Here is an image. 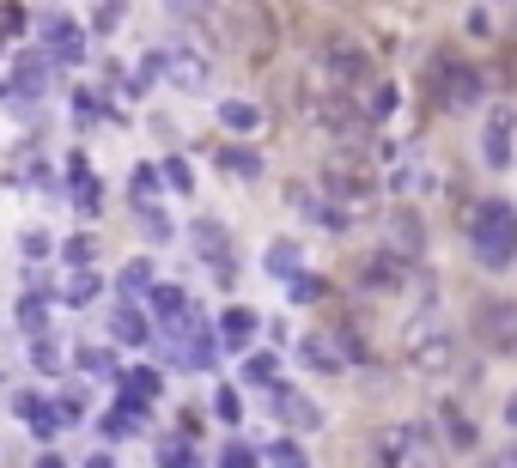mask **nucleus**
Wrapping results in <instances>:
<instances>
[{
  "instance_id": "nucleus-1",
  "label": "nucleus",
  "mask_w": 517,
  "mask_h": 468,
  "mask_svg": "<svg viewBox=\"0 0 517 468\" xmlns=\"http://www.w3.org/2000/svg\"><path fill=\"white\" fill-rule=\"evenodd\" d=\"M469 250L487 262V268H511V256H517V207L511 201H481L475 207V219H469Z\"/></svg>"
},
{
  "instance_id": "nucleus-2",
  "label": "nucleus",
  "mask_w": 517,
  "mask_h": 468,
  "mask_svg": "<svg viewBox=\"0 0 517 468\" xmlns=\"http://www.w3.org/2000/svg\"><path fill=\"white\" fill-rule=\"evenodd\" d=\"M378 468H445V456L420 426H390L378 432Z\"/></svg>"
},
{
  "instance_id": "nucleus-3",
  "label": "nucleus",
  "mask_w": 517,
  "mask_h": 468,
  "mask_svg": "<svg viewBox=\"0 0 517 468\" xmlns=\"http://www.w3.org/2000/svg\"><path fill=\"white\" fill-rule=\"evenodd\" d=\"M317 67L329 73L341 92L372 86V80H378V73H372V55H365V43H353V37H329V43L317 49Z\"/></svg>"
},
{
  "instance_id": "nucleus-4",
  "label": "nucleus",
  "mask_w": 517,
  "mask_h": 468,
  "mask_svg": "<svg viewBox=\"0 0 517 468\" xmlns=\"http://www.w3.org/2000/svg\"><path fill=\"white\" fill-rule=\"evenodd\" d=\"M432 92L445 110H469V104H481V73L463 67L457 55H432Z\"/></svg>"
},
{
  "instance_id": "nucleus-5",
  "label": "nucleus",
  "mask_w": 517,
  "mask_h": 468,
  "mask_svg": "<svg viewBox=\"0 0 517 468\" xmlns=\"http://www.w3.org/2000/svg\"><path fill=\"white\" fill-rule=\"evenodd\" d=\"M475 341L487 353H517V304L511 298H481L475 304Z\"/></svg>"
},
{
  "instance_id": "nucleus-6",
  "label": "nucleus",
  "mask_w": 517,
  "mask_h": 468,
  "mask_svg": "<svg viewBox=\"0 0 517 468\" xmlns=\"http://www.w3.org/2000/svg\"><path fill=\"white\" fill-rule=\"evenodd\" d=\"M189 238H195V250H201V262L213 268V280H219V286H232V280H238V256H232V238H226V225H213V219H195V225H189Z\"/></svg>"
},
{
  "instance_id": "nucleus-7",
  "label": "nucleus",
  "mask_w": 517,
  "mask_h": 468,
  "mask_svg": "<svg viewBox=\"0 0 517 468\" xmlns=\"http://www.w3.org/2000/svg\"><path fill=\"white\" fill-rule=\"evenodd\" d=\"M511 146H517V110L499 104V110H487V128H481V159H487V171H505V165H511Z\"/></svg>"
},
{
  "instance_id": "nucleus-8",
  "label": "nucleus",
  "mask_w": 517,
  "mask_h": 468,
  "mask_svg": "<svg viewBox=\"0 0 517 468\" xmlns=\"http://www.w3.org/2000/svg\"><path fill=\"white\" fill-rule=\"evenodd\" d=\"M323 189L335 201H359L365 189H372V171H365V159H353V152H335V159L323 165Z\"/></svg>"
},
{
  "instance_id": "nucleus-9",
  "label": "nucleus",
  "mask_w": 517,
  "mask_h": 468,
  "mask_svg": "<svg viewBox=\"0 0 517 468\" xmlns=\"http://www.w3.org/2000/svg\"><path fill=\"white\" fill-rule=\"evenodd\" d=\"M43 49H49L55 67H80L86 37H80V25H73V19H49V25H43Z\"/></svg>"
},
{
  "instance_id": "nucleus-10",
  "label": "nucleus",
  "mask_w": 517,
  "mask_h": 468,
  "mask_svg": "<svg viewBox=\"0 0 517 468\" xmlns=\"http://www.w3.org/2000/svg\"><path fill=\"white\" fill-rule=\"evenodd\" d=\"M420 250H426V225H420V213H414V207H396V213H390V256L408 262V256H420Z\"/></svg>"
},
{
  "instance_id": "nucleus-11",
  "label": "nucleus",
  "mask_w": 517,
  "mask_h": 468,
  "mask_svg": "<svg viewBox=\"0 0 517 468\" xmlns=\"http://www.w3.org/2000/svg\"><path fill=\"white\" fill-rule=\"evenodd\" d=\"M274 408H280V420H286L292 432H317V426H323V408L305 396V389H274Z\"/></svg>"
},
{
  "instance_id": "nucleus-12",
  "label": "nucleus",
  "mask_w": 517,
  "mask_h": 468,
  "mask_svg": "<svg viewBox=\"0 0 517 468\" xmlns=\"http://www.w3.org/2000/svg\"><path fill=\"white\" fill-rule=\"evenodd\" d=\"M305 110H311V122H317V128H329V134H359V110H353L347 98H335V92L311 98Z\"/></svg>"
},
{
  "instance_id": "nucleus-13",
  "label": "nucleus",
  "mask_w": 517,
  "mask_h": 468,
  "mask_svg": "<svg viewBox=\"0 0 517 468\" xmlns=\"http://www.w3.org/2000/svg\"><path fill=\"white\" fill-rule=\"evenodd\" d=\"M110 335H116L122 347H146V341H153V323H146V310H140V304L116 298V310H110Z\"/></svg>"
},
{
  "instance_id": "nucleus-14",
  "label": "nucleus",
  "mask_w": 517,
  "mask_h": 468,
  "mask_svg": "<svg viewBox=\"0 0 517 468\" xmlns=\"http://www.w3.org/2000/svg\"><path fill=\"white\" fill-rule=\"evenodd\" d=\"M165 73H171V86L177 92H207V55H195V49H171V61H165Z\"/></svg>"
},
{
  "instance_id": "nucleus-15",
  "label": "nucleus",
  "mask_w": 517,
  "mask_h": 468,
  "mask_svg": "<svg viewBox=\"0 0 517 468\" xmlns=\"http://www.w3.org/2000/svg\"><path fill=\"white\" fill-rule=\"evenodd\" d=\"M13 414L37 432V438H55L61 432V414H55V402H43V396H25V389H19V396H13Z\"/></svg>"
},
{
  "instance_id": "nucleus-16",
  "label": "nucleus",
  "mask_w": 517,
  "mask_h": 468,
  "mask_svg": "<svg viewBox=\"0 0 517 468\" xmlns=\"http://www.w3.org/2000/svg\"><path fill=\"white\" fill-rule=\"evenodd\" d=\"M396 268H402L396 256H365V262H353V286H359V292H390V286L402 280Z\"/></svg>"
},
{
  "instance_id": "nucleus-17",
  "label": "nucleus",
  "mask_w": 517,
  "mask_h": 468,
  "mask_svg": "<svg viewBox=\"0 0 517 468\" xmlns=\"http://www.w3.org/2000/svg\"><path fill=\"white\" fill-rule=\"evenodd\" d=\"M408 353H414V371H426V377H438V371L457 365V341H451V335H426V341L408 347Z\"/></svg>"
},
{
  "instance_id": "nucleus-18",
  "label": "nucleus",
  "mask_w": 517,
  "mask_h": 468,
  "mask_svg": "<svg viewBox=\"0 0 517 468\" xmlns=\"http://www.w3.org/2000/svg\"><path fill=\"white\" fill-rule=\"evenodd\" d=\"M256 323H262V317H256V310H250V304H232V310H226V317H219V347H250V335H256Z\"/></svg>"
},
{
  "instance_id": "nucleus-19",
  "label": "nucleus",
  "mask_w": 517,
  "mask_h": 468,
  "mask_svg": "<svg viewBox=\"0 0 517 468\" xmlns=\"http://www.w3.org/2000/svg\"><path fill=\"white\" fill-rule=\"evenodd\" d=\"M213 165L238 171V177H262V152L256 146H213Z\"/></svg>"
},
{
  "instance_id": "nucleus-20",
  "label": "nucleus",
  "mask_w": 517,
  "mask_h": 468,
  "mask_svg": "<svg viewBox=\"0 0 517 468\" xmlns=\"http://www.w3.org/2000/svg\"><path fill=\"white\" fill-rule=\"evenodd\" d=\"M153 396H159V371H153V365H134V371H122V402H140V408H146Z\"/></svg>"
},
{
  "instance_id": "nucleus-21",
  "label": "nucleus",
  "mask_w": 517,
  "mask_h": 468,
  "mask_svg": "<svg viewBox=\"0 0 517 468\" xmlns=\"http://www.w3.org/2000/svg\"><path fill=\"white\" fill-rule=\"evenodd\" d=\"M43 73H49V61H43V55H19V67H13V92H19V98H37V92L49 86Z\"/></svg>"
},
{
  "instance_id": "nucleus-22",
  "label": "nucleus",
  "mask_w": 517,
  "mask_h": 468,
  "mask_svg": "<svg viewBox=\"0 0 517 468\" xmlns=\"http://www.w3.org/2000/svg\"><path fill=\"white\" fill-rule=\"evenodd\" d=\"M140 420H146V408H140V402H122V396H116V408L104 414V438H128V432H134Z\"/></svg>"
},
{
  "instance_id": "nucleus-23",
  "label": "nucleus",
  "mask_w": 517,
  "mask_h": 468,
  "mask_svg": "<svg viewBox=\"0 0 517 468\" xmlns=\"http://www.w3.org/2000/svg\"><path fill=\"white\" fill-rule=\"evenodd\" d=\"M268 274L299 280V244H292V238H274V244H268Z\"/></svg>"
},
{
  "instance_id": "nucleus-24",
  "label": "nucleus",
  "mask_w": 517,
  "mask_h": 468,
  "mask_svg": "<svg viewBox=\"0 0 517 468\" xmlns=\"http://www.w3.org/2000/svg\"><path fill=\"white\" fill-rule=\"evenodd\" d=\"M219 122H226L232 134H256V128H262V110H256V104H238V98H232V104H219Z\"/></svg>"
},
{
  "instance_id": "nucleus-25",
  "label": "nucleus",
  "mask_w": 517,
  "mask_h": 468,
  "mask_svg": "<svg viewBox=\"0 0 517 468\" xmlns=\"http://www.w3.org/2000/svg\"><path fill=\"white\" fill-rule=\"evenodd\" d=\"M438 420H445V432H451V444H457V450H475V426H469V414H463L457 402L438 408Z\"/></svg>"
},
{
  "instance_id": "nucleus-26",
  "label": "nucleus",
  "mask_w": 517,
  "mask_h": 468,
  "mask_svg": "<svg viewBox=\"0 0 517 468\" xmlns=\"http://www.w3.org/2000/svg\"><path fill=\"white\" fill-rule=\"evenodd\" d=\"M80 371H86V377H122L110 347H80Z\"/></svg>"
},
{
  "instance_id": "nucleus-27",
  "label": "nucleus",
  "mask_w": 517,
  "mask_h": 468,
  "mask_svg": "<svg viewBox=\"0 0 517 468\" xmlns=\"http://www.w3.org/2000/svg\"><path fill=\"white\" fill-rule=\"evenodd\" d=\"M274 371H280V359H274V353H250V359H244V383H250V389H268V383H274Z\"/></svg>"
},
{
  "instance_id": "nucleus-28",
  "label": "nucleus",
  "mask_w": 517,
  "mask_h": 468,
  "mask_svg": "<svg viewBox=\"0 0 517 468\" xmlns=\"http://www.w3.org/2000/svg\"><path fill=\"white\" fill-rule=\"evenodd\" d=\"M159 468H201V456H195L189 438H177V444L165 438V444H159Z\"/></svg>"
},
{
  "instance_id": "nucleus-29",
  "label": "nucleus",
  "mask_w": 517,
  "mask_h": 468,
  "mask_svg": "<svg viewBox=\"0 0 517 468\" xmlns=\"http://www.w3.org/2000/svg\"><path fill=\"white\" fill-rule=\"evenodd\" d=\"M153 310L171 323V317H189V298H183L177 286H153Z\"/></svg>"
},
{
  "instance_id": "nucleus-30",
  "label": "nucleus",
  "mask_w": 517,
  "mask_h": 468,
  "mask_svg": "<svg viewBox=\"0 0 517 468\" xmlns=\"http://www.w3.org/2000/svg\"><path fill=\"white\" fill-rule=\"evenodd\" d=\"M213 414H219V426H238V420H244V402H238V389H232V383H219Z\"/></svg>"
},
{
  "instance_id": "nucleus-31",
  "label": "nucleus",
  "mask_w": 517,
  "mask_h": 468,
  "mask_svg": "<svg viewBox=\"0 0 517 468\" xmlns=\"http://www.w3.org/2000/svg\"><path fill=\"white\" fill-rule=\"evenodd\" d=\"M61 298H67L73 310H80V304H92V298H98V274H73V280L61 286Z\"/></svg>"
},
{
  "instance_id": "nucleus-32",
  "label": "nucleus",
  "mask_w": 517,
  "mask_h": 468,
  "mask_svg": "<svg viewBox=\"0 0 517 468\" xmlns=\"http://www.w3.org/2000/svg\"><path fill=\"white\" fill-rule=\"evenodd\" d=\"M299 353H305V365H311V371H341V359H335V347H329V341H317V335H311V341H305Z\"/></svg>"
},
{
  "instance_id": "nucleus-33",
  "label": "nucleus",
  "mask_w": 517,
  "mask_h": 468,
  "mask_svg": "<svg viewBox=\"0 0 517 468\" xmlns=\"http://www.w3.org/2000/svg\"><path fill=\"white\" fill-rule=\"evenodd\" d=\"M122 292H153V262H140V256H134V262L122 268Z\"/></svg>"
},
{
  "instance_id": "nucleus-34",
  "label": "nucleus",
  "mask_w": 517,
  "mask_h": 468,
  "mask_svg": "<svg viewBox=\"0 0 517 468\" xmlns=\"http://www.w3.org/2000/svg\"><path fill=\"white\" fill-rule=\"evenodd\" d=\"M268 468H311V462H305L299 444H286V438H280V444H268Z\"/></svg>"
},
{
  "instance_id": "nucleus-35",
  "label": "nucleus",
  "mask_w": 517,
  "mask_h": 468,
  "mask_svg": "<svg viewBox=\"0 0 517 468\" xmlns=\"http://www.w3.org/2000/svg\"><path fill=\"white\" fill-rule=\"evenodd\" d=\"M19 329H25V335H43V298H37V292L19 298Z\"/></svg>"
},
{
  "instance_id": "nucleus-36",
  "label": "nucleus",
  "mask_w": 517,
  "mask_h": 468,
  "mask_svg": "<svg viewBox=\"0 0 517 468\" xmlns=\"http://www.w3.org/2000/svg\"><path fill=\"white\" fill-rule=\"evenodd\" d=\"M140 231H146L153 244H165V238H171V219H165L159 207H140Z\"/></svg>"
},
{
  "instance_id": "nucleus-37",
  "label": "nucleus",
  "mask_w": 517,
  "mask_h": 468,
  "mask_svg": "<svg viewBox=\"0 0 517 468\" xmlns=\"http://www.w3.org/2000/svg\"><path fill=\"white\" fill-rule=\"evenodd\" d=\"M159 177H165L177 195H189V189H195V177H189V165H183V159H165V165H159Z\"/></svg>"
},
{
  "instance_id": "nucleus-38",
  "label": "nucleus",
  "mask_w": 517,
  "mask_h": 468,
  "mask_svg": "<svg viewBox=\"0 0 517 468\" xmlns=\"http://www.w3.org/2000/svg\"><path fill=\"white\" fill-rule=\"evenodd\" d=\"M55 414H61V426H80V420H86V396L73 389V396H61V402H55Z\"/></svg>"
},
{
  "instance_id": "nucleus-39",
  "label": "nucleus",
  "mask_w": 517,
  "mask_h": 468,
  "mask_svg": "<svg viewBox=\"0 0 517 468\" xmlns=\"http://www.w3.org/2000/svg\"><path fill=\"white\" fill-rule=\"evenodd\" d=\"M390 110H396V86H390V80H378V86H372V122H384Z\"/></svg>"
},
{
  "instance_id": "nucleus-40",
  "label": "nucleus",
  "mask_w": 517,
  "mask_h": 468,
  "mask_svg": "<svg viewBox=\"0 0 517 468\" xmlns=\"http://www.w3.org/2000/svg\"><path fill=\"white\" fill-rule=\"evenodd\" d=\"M61 256H67L73 268H86V262L98 256V238H67V250H61Z\"/></svg>"
},
{
  "instance_id": "nucleus-41",
  "label": "nucleus",
  "mask_w": 517,
  "mask_h": 468,
  "mask_svg": "<svg viewBox=\"0 0 517 468\" xmlns=\"http://www.w3.org/2000/svg\"><path fill=\"white\" fill-rule=\"evenodd\" d=\"M341 353H347L353 365H365V359H372V347H365V341H359V335H353L347 323H341Z\"/></svg>"
},
{
  "instance_id": "nucleus-42",
  "label": "nucleus",
  "mask_w": 517,
  "mask_h": 468,
  "mask_svg": "<svg viewBox=\"0 0 517 468\" xmlns=\"http://www.w3.org/2000/svg\"><path fill=\"white\" fill-rule=\"evenodd\" d=\"M153 189H159V171H153V165H134V195L146 201V195H153Z\"/></svg>"
},
{
  "instance_id": "nucleus-43",
  "label": "nucleus",
  "mask_w": 517,
  "mask_h": 468,
  "mask_svg": "<svg viewBox=\"0 0 517 468\" xmlns=\"http://www.w3.org/2000/svg\"><path fill=\"white\" fill-rule=\"evenodd\" d=\"M292 298H299V304H311V298H323V280H311V274H299V280H292Z\"/></svg>"
},
{
  "instance_id": "nucleus-44",
  "label": "nucleus",
  "mask_w": 517,
  "mask_h": 468,
  "mask_svg": "<svg viewBox=\"0 0 517 468\" xmlns=\"http://www.w3.org/2000/svg\"><path fill=\"white\" fill-rule=\"evenodd\" d=\"M219 468H256V456H250V450H244V444H232V450H226V456H219Z\"/></svg>"
},
{
  "instance_id": "nucleus-45",
  "label": "nucleus",
  "mask_w": 517,
  "mask_h": 468,
  "mask_svg": "<svg viewBox=\"0 0 517 468\" xmlns=\"http://www.w3.org/2000/svg\"><path fill=\"white\" fill-rule=\"evenodd\" d=\"M92 25H98V31H110V25H122V7H110V0H104V7L92 13Z\"/></svg>"
},
{
  "instance_id": "nucleus-46",
  "label": "nucleus",
  "mask_w": 517,
  "mask_h": 468,
  "mask_svg": "<svg viewBox=\"0 0 517 468\" xmlns=\"http://www.w3.org/2000/svg\"><path fill=\"white\" fill-rule=\"evenodd\" d=\"M487 25H493V19H487V7H469V37H493Z\"/></svg>"
},
{
  "instance_id": "nucleus-47",
  "label": "nucleus",
  "mask_w": 517,
  "mask_h": 468,
  "mask_svg": "<svg viewBox=\"0 0 517 468\" xmlns=\"http://www.w3.org/2000/svg\"><path fill=\"white\" fill-rule=\"evenodd\" d=\"M61 365V353H55V341H37V371H55Z\"/></svg>"
},
{
  "instance_id": "nucleus-48",
  "label": "nucleus",
  "mask_w": 517,
  "mask_h": 468,
  "mask_svg": "<svg viewBox=\"0 0 517 468\" xmlns=\"http://www.w3.org/2000/svg\"><path fill=\"white\" fill-rule=\"evenodd\" d=\"M25 256H49V238H43V231H25Z\"/></svg>"
},
{
  "instance_id": "nucleus-49",
  "label": "nucleus",
  "mask_w": 517,
  "mask_h": 468,
  "mask_svg": "<svg viewBox=\"0 0 517 468\" xmlns=\"http://www.w3.org/2000/svg\"><path fill=\"white\" fill-rule=\"evenodd\" d=\"M37 468H67V462H61L55 450H43V456H37Z\"/></svg>"
},
{
  "instance_id": "nucleus-50",
  "label": "nucleus",
  "mask_w": 517,
  "mask_h": 468,
  "mask_svg": "<svg viewBox=\"0 0 517 468\" xmlns=\"http://www.w3.org/2000/svg\"><path fill=\"white\" fill-rule=\"evenodd\" d=\"M86 468H116V462H110V456H92V462H86Z\"/></svg>"
},
{
  "instance_id": "nucleus-51",
  "label": "nucleus",
  "mask_w": 517,
  "mask_h": 468,
  "mask_svg": "<svg viewBox=\"0 0 517 468\" xmlns=\"http://www.w3.org/2000/svg\"><path fill=\"white\" fill-rule=\"evenodd\" d=\"M505 420H511V426H517V396H511V402H505Z\"/></svg>"
}]
</instances>
